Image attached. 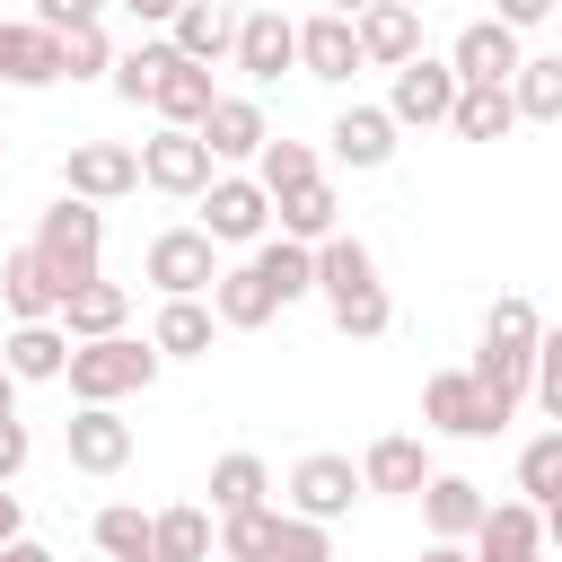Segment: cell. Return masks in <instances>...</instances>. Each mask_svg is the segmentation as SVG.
<instances>
[{"label": "cell", "instance_id": "obj_1", "mask_svg": "<svg viewBox=\"0 0 562 562\" xmlns=\"http://www.w3.org/2000/svg\"><path fill=\"white\" fill-rule=\"evenodd\" d=\"M307 290L325 299V316L351 334V342H378L386 325H395V299H386V281H378V255L360 246V237H316L307 246Z\"/></svg>", "mask_w": 562, "mask_h": 562}, {"label": "cell", "instance_id": "obj_2", "mask_svg": "<svg viewBox=\"0 0 562 562\" xmlns=\"http://www.w3.org/2000/svg\"><path fill=\"white\" fill-rule=\"evenodd\" d=\"M61 378H70L79 404H123V395H140V386L158 378V351L132 342V334H97V342H70Z\"/></svg>", "mask_w": 562, "mask_h": 562}, {"label": "cell", "instance_id": "obj_3", "mask_svg": "<svg viewBox=\"0 0 562 562\" xmlns=\"http://www.w3.org/2000/svg\"><path fill=\"white\" fill-rule=\"evenodd\" d=\"M509 413H518V395L483 386L474 369H439V378L422 386V422H430V430H448V439H501V430H509Z\"/></svg>", "mask_w": 562, "mask_h": 562}, {"label": "cell", "instance_id": "obj_4", "mask_svg": "<svg viewBox=\"0 0 562 562\" xmlns=\"http://www.w3.org/2000/svg\"><path fill=\"white\" fill-rule=\"evenodd\" d=\"M536 334H544V316L509 290V299H492V316H483V351L465 360L483 386H501V395H518L527 404V360H536Z\"/></svg>", "mask_w": 562, "mask_h": 562}, {"label": "cell", "instance_id": "obj_5", "mask_svg": "<svg viewBox=\"0 0 562 562\" xmlns=\"http://www.w3.org/2000/svg\"><path fill=\"white\" fill-rule=\"evenodd\" d=\"M35 255L53 263V281H61V290L97 281V255H105V211H97V202H79V193H61V202L35 220Z\"/></svg>", "mask_w": 562, "mask_h": 562}, {"label": "cell", "instance_id": "obj_6", "mask_svg": "<svg viewBox=\"0 0 562 562\" xmlns=\"http://www.w3.org/2000/svg\"><path fill=\"white\" fill-rule=\"evenodd\" d=\"M448 105H457V70L439 53L395 61V88H386V123L395 132H430V123H448Z\"/></svg>", "mask_w": 562, "mask_h": 562}, {"label": "cell", "instance_id": "obj_7", "mask_svg": "<svg viewBox=\"0 0 562 562\" xmlns=\"http://www.w3.org/2000/svg\"><path fill=\"white\" fill-rule=\"evenodd\" d=\"M193 202H202V237H211V246H255V237L272 228V193H263L255 176H211Z\"/></svg>", "mask_w": 562, "mask_h": 562}, {"label": "cell", "instance_id": "obj_8", "mask_svg": "<svg viewBox=\"0 0 562 562\" xmlns=\"http://www.w3.org/2000/svg\"><path fill=\"white\" fill-rule=\"evenodd\" d=\"M140 272H149V290H158V299H202V290H211V272H220V246H211L202 228H158V237H149V255H140Z\"/></svg>", "mask_w": 562, "mask_h": 562}, {"label": "cell", "instance_id": "obj_9", "mask_svg": "<svg viewBox=\"0 0 562 562\" xmlns=\"http://www.w3.org/2000/svg\"><path fill=\"white\" fill-rule=\"evenodd\" d=\"M290 518H316V527H334V518H351V501H360V465L351 457H334V448H316V457H299L290 465Z\"/></svg>", "mask_w": 562, "mask_h": 562}, {"label": "cell", "instance_id": "obj_10", "mask_svg": "<svg viewBox=\"0 0 562 562\" xmlns=\"http://www.w3.org/2000/svg\"><path fill=\"white\" fill-rule=\"evenodd\" d=\"M132 158H140V184H149V193H176V202H193V193L211 184V149H202L184 123H158V132H149Z\"/></svg>", "mask_w": 562, "mask_h": 562}, {"label": "cell", "instance_id": "obj_11", "mask_svg": "<svg viewBox=\"0 0 562 562\" xmlns=\"http://www.w3.org/2000/svg\"><path fill=\"white\" fill-rule=\"evenodd\" d=\"M228 61H237L255 88H272V79L299 61V18H281V9H246L237 35H228Z\"/></svg>", "mask_w": 562, "mask_h": 562}, {"label": "cell", "instance_id": "obj_12", "mask_svg": "<svg viewBox=\"0 0 562 562\" xmlns=\"http://www.w3.org/2000/svg\"><path fill=\"white\" fill-rule=\"evenodd\" d=\"M211 97H220V88H211V61H184L176 44H158V70H149V97H140V105H149L158 123H184V132H193Z\"/></svg>", "mask_w": 562, "mask_h": 562}, {"label": "cell", "instance_id": "obj_13", "mask_svg": "<svg viewBox=\"0 0 562 562\" xmlns=\"http://www.w3.org/2000/svg\"><path fill=\"white\" fill-rule=\"evenodd\" d=\"M61 193H79V202H123V193H140V158H132L123 140H79V149L61 158Z\"/></svg>", "mask_w": 562, "mask_h": 562}, {"label": "cell", "instance_id": "obj_14", "mask_svg": "<svg viewBox=\"0 0 562 562\" xmlns=\"http://www.w3.org/2000/svg\"><path fill=\"white\" fill-rule=\"evenodd\" d=\"M61 448H70L79 474H123V465H132V422H123L114 404H79V413L61 422Z\"/></svg>", "mask_w": 562, "mask_h": 562}, {"label": "cell", "instance_id": "obj_15", "mask_svg": "<svg viewBox=\"0 0 562 562\" xmlns=\"http://www.w3.org/2000/svg\"><path fill=\"white\" fill-rule=\"evenodd\" d=\"M465 544H474V562H536L544 553V509L536 501H483Z\"/></svg>", "mask_w": 562, "mask_h": 562}, {"label": "cell", "instance_id": "obj_16", "mask_svg": "<svg viewBox=\"0 0 562 562\" xmlns=\"http://www.w3.org/2000/svg\"><path fill=\"white\" fill-rule=\"evenodd\" d=\"M351 35H360V70H395V61L422 53V9L369 0V9H351Z\"/></svg>", "mask_w": 562, "mask_h": 562}, {"label": "cell", "instance_id": "obj_17", "mask_svg": "<svg viewBox=\"0 0 562 562\" xmlns=\"http://www.w3.org/2000/svg\"><path fill=\"white\" fill-rule=\"evenodd\" d=\"M448 70H457V88H501V79L518 70V35H509L501 18H474V26H457Z\"/></svg>", "mask_w": 562, "mask_h": 562}, {"label": "cell", "instance_id": "obj_18", "mask_svg": "<svg viewBox=\"0 0 562 562\" xmlns=\"http://www.w3.org/2000/svg\"><path fill=\"white\" fill-rule=\"evenodd\" d=\"M193 140L211 149V167L220 158H255L263 140H272V123H263V105L255 97H211L202 105V123H193Z\"/></svg>", "mask_w": 562, "mask_h": 562}, {"label": "cell", "instance_id": "obj_19", "mask_svg": "<svg viewBox=\"0 0 562 562\" xmlns=\"http://www.w3.org/2000/svg\"><path fill=\"white\" fill-rule=\"evenodd\" d=\"M299 70L307 79H351L360 70V35H351V18H334V9H316V18H299Z\"/></svg>", "mask_w": 562, "mask_h": 562}, {"label": "cell", "instance_id": "obj_20", "mask_svg": "<svg viewBox=\"0 0 562 562\" xmlns=\"http://www.w3.org/2000/svg\"><path fill=\"white\" fill-rule=\"evenodd\" d=\"M123 316H132V290L97 272V281H79V290H61V316H53V325H61L70 342H97V334H123Z\"/></svg>", "mask_w": 562, "mask_h": 562}, {"label": "cell", "instance_id": "obj_21", "mask_svg": "<svg viewBox=\"0 0 562 562\" xmlns=\"http://www.w3.org/2000/svg\"><path fill=\"white\" fill-rule=\"evenodd\" d=\"M422 483H430V448H422V439H404V430L369 439V457H360V492H395V501H413Z\"/></svg>", "mask_w": 562, "mask_h": 562}, {"label": "cell", "instance_id": "obj_22", "mask_svg": "<svg viewBox=\"0 0 562 562\" xmlns=\"http://www.w3.org/2000/svg\"><path fill=\"white\" fill-rule=\"evenodd\" d=\"M0 79H9V88H53V79H61V35L35 26V18H26V26L0 18Z\"/></svg>", "mask_w": 562, "mask_h": 562}, {"label": "cell", "instance_id": "obj_23", "mask_svg": "<svg viewBox=\"0 0 562 562\" xmlns=\"http://www.w3.org/2000/svg\"><path fill=\"white\" fill-rule=\"evenodd\" d=\"M0 299H9V316H18V325L61 316V281H53V263H44L35 246H18V255L0 263Z\"/></svg>", "mask_w": 562, "mask_h": 562}, {"label": "cell", "instance_id": "obj_24", "mask_svg": "<svg viewBox=\"0 0 562 562\" xmlns=\"http://www.w3.org/2000/svg\"><path fill=\"white\" fill-rule=\"evenodd\" d=\"M413 501H422L430 536H448V544H465L474 518H483V483H474V474H439V465H430V483H422Z\"/></svg>", "mask_w": 562, "mask_h": 562}, {"label": "cell", "instance_id": "obj_25", "mask_svg": "<svg viewBox=\"0 0 562 562\" xmlns=\"http://www.w3.org/2000/svg\"><path fill=\"white\" fill-rule=\"evenodd\" d=\"M228 35H237V9H228V0H184V9L167 18V44H176L184 61H228Z\"/></svg>", "mask_w": 562, "mask_h": 562}, {"label": "cell", "instance_id": "obj_26", "mask_svg": "<svg viewBox=\"0 0 562 562\" xmlns=\"http://www.w3.org/2000/svg\"><path fill=\"white\" fill-rule=\"evenodd\" d=\"M518 123H562V53H518V70L501 79Z\"/></svg>", "mask_w": 562, "mask_h": 562}, {"label": "cell", "instance_id": "obj_27", "mask_svg": "<svg viewBox=\"0 0 562 562\" xmlns=\"http://www.w3.org/2000/svg\"><path fill=\"white\" fill-rule=\"evenodd\" d=\"M211 316H220L228 334H255V325H272V316H281V299L263 290V272H255V263H237V272H211Z\"/></svg>", "mask_w": 562, "mask_h": 562}, {"label": "cell", "instance_id": "obj_28", "mask_svg": "<svg viewBox=\"0 0 562 562\" xmlns=\"http://www.w3.org/2000/svg\"><path fill=\"white\" fill-rule=\"evenodd\" d=\"M325 140H334L342 167H386V158H395V123H386V105H342Z\"/></svg>", "mask_w": 562, "mask_h": 562}, {"label": "cell", "instance_id": "obj_29", "mask_svg": "<svg viewBox=\"0 0 562 562\" xmlns=\"http://www.w3.org/2000/svg\"><path fill=\"white\" fill-rule=\"evenodd\" d=\"M272 220H281V237L316 246V237H334V228H342V202H334V184H325V176H307V184L272 193Z\"/></svg>", "mask_w": 562, "mask_h": 562}, {"label": "cell", "instance_id": "obj_30", "mask_svg": "<svg viewBox=\"0 0 562 562\" xmlns=\"http://www.w3.org/2000/svg\"><path fill=\"white\" fill-rule=\"evenodd\" d=\"M61 360H70V334L44 316V325H18L9 342H0V369L18 378V386H44V378H61Z\"/></svg>", "mask_w": 562, "mask_h": 562}, {"label": "cell", "instance_id": "obj_31", "mask_svg": "<svg viewBox=\"0 0 562 562\" xmlns=\"http://www.w3.org/2000/svg\"><path fill=\"white\" fill-rule=\"evenodd\" d=\"M263 501H272V465L255 448H228L211 465V518H237V509H263Z\"/></svg>", "mask_w": 562, "mask_h": 562}, {"label": "cell", "instance_id": "obj_32", "mask_svg": "<svg viewBox=\"0 0 562 562\" xmlns=\"http://www.w3.org/2000/svg\"><path fill=\"white\" fill-rule=\"evenodd\" d=\"M211 334H220V316H211L202 299H167L158 325H149V351H158V360H202Z\"/></svg>", "mask_w": 562, "mask_h": 562}, {"label": "cell", "instance_id": "obj_33", "mask_svg": "<svg viewBox=\"0 0 562 562\" xmlns=\"http://www.w3.org/2000/svg\"><path fill=\"white\" fill-rule=\"evenodd\" d=\"M237 562H334V544H325V527H316V518L272 509V518H263V536H255Z\"/></svg>", "mask_w": 562, "mask_h": 562}, {"label": "cell", "instance_id": "obj_34", "mask_svg": "<svg viewBox=\"0 0 562 562\" xmlns=\"http://www.w3.org/2000/svg\"><path fill=\"white\" fill-rule=\"evenodd\" d=\"M149 553L158 562H211V509H193V501L158 509L149 518Z\"/></svg>", "mask_w": 562, "mask_h": 562}, {"label": "cell", "instance_id": "obj_35", "mask_svg": "<svg viewBox=\"0 0 562 562\" xmlns=\"http://www.w3.org/2000/svg\"><path fill=\"white\" fill-rule=\"evenodd\" d=\"M518 114H509V88H457V105H448V132L457 140H501Z\"/></svg>", "mask_w": 562, "mask_h": 562}, {"label": "cell", "instance_id": "obj_36", "mask_svg": "<svg viewBox=\"0 0 562 562\" xmlns=\"http://www.w3.org/2000/svg\"><path fill=\"white\" fill-rule=\"evenodd\" d=\"M255 272H263V290L290 307V299H307V246L299 237H255Z\"/></svg>", "mask_w": 562, "mask_h": 562}, {"label": "cell", "instance_id": "obj_37", "mask_svg": "<svg viewBox=\"0 0 562 562\" xmlns=\"http://www.w3.org/2000/svg\"><path fill=\"white\" fill-rule=\"evenodd\" d=\"M518 492H527L536 509L562 501V430H536V439L518 448Z\"/></svg>", "mask_w": 562, "mask_h": 562}, {"label": "cell", "instance_id": "obj_38", "mask_svg": "<svg viewBox=\"0 0 562 562\" xmlns=\"http://www.w3.org/2000/svg\"><path fill=\"white\" fill-rule=\"evenodd\" d=\"M307 176H325L307 140H281V132H272V140L255 149V184H263V193H290V184H307Z\"/></svg>", "mask_w": 562, "mask_h": 562}, {"label": "cell", "instance_id": "obj_39", "mask_svg": "<svg viewBox=\"0 0 562 562\" xmlns=\"http://www.w3.org/2000/svg\"><path fill=\"white\" fill-rule=\"evenodd\" d=\"M97 553H105V562H158V553H149V518H140L132 501L97 509Z\"/></svg>", "mask_w": 562, "mask_h": 562}, {"label": "cell", "instance_id": "obj_40", "mask_svg": "<svg viewBox=\"0 0 562 562\" xmlns=\"http://www.w3.org/2000/svg\"><path fill=\"white\" fill-rule=\"evenodd\" d=\"M105 61H114L105 26H70V35H61V79H97Z\"/></svg>", "mask_w": 562, "mask_h": 562}, {"label": "cell", "instance_id": "obj_41", "mask_svg": "<svg viewBox=\"0 0 562 562\" xmlns=\"http://www.w3.org/2000/svg\"><path fill=\"white\" fill-rule=\"evenodd\" d=\"M105 70H114V97H123V105H140V97H149V70H158V44H132V53H123V61H105Z\"/></svg>", "mask_w": 562, "mask_h": 562}, {"label": "cell", "instance_id": "obj_42", "mask_svg": "<svg viewBox=\"0 0 562 562\" xmlns=\"http://www.w3.org/2000/svg\"><path fill=\"white\" fill-rule=\"evenodd\" d=\"M97 18H105V0H35V26H53V35L97 26Z\"/></svg>", "mask_w": 562, "mask_h": 562}, {"label": "cell", "instance_id": "obj_43", "mask_svg": "<svg viewBox=\"0 0 562 562\" xmlns=\"http://www.w3.org/2000/svg\"><path fill=\"white\" fill-rule=\"evenodd\" d=\"M26 448H35V439H26V422L9 413V422H0V483H18V474H26Z\"/></svg>", "mask_w": 562, "mask_h": 562}, {"label": "cell", "instance_id": "obj_44", "mask_svg": "<svg viewBox=\"0 0 562 562\" xmlns=\"http://www.w3.org/2000/svg\"><path fill=\"white\" fill-rule=\"evenodd\" d=\"M492 18H501L509 35H527V26H544V18H553V0H492Z\"/></svg>", "mask_w": 562, "mask_h": 562}, {"label": "cell", "instance_id": "obj_45", "mask_svg": "<svg viewBox=\"0 0 562 562\" xmlns=\"http://www.w3.org/2000/svg\"><path fill=\"white\" fill-rule=\"evenodd\" d=\"M114 9H132V18H140V26H167V18H176V9H184V0H114Z\"/></svg>", "mask_w": 562, "mask_h": 562}, {"label": "cell", "instance_id": "obj_46", "mask_svg": "<svg viewBox=\"0 0 562 562\" xmlns=\"http://www.w3.org/2000/svg\"><path fill=\"white\" fill-rule=\"evenodd\" d=\"M0 562H53V553H44L35 536H9V544H0Z\"/></svg>", "mask_w": 562, "mask_h": 562}, {"label": "cell", "instance_id": "obj_47", "mask_svg": "<svg viewBox=\"0 0 562 562\" xmlns=\"http://www.w3.org/2000/svg\"><path fill=\"white\" fill-rule=\"evenodd\" d=\"M422 562H474V553H465V544H448V536H430V553H422Z\"/></svg>", "mask_w": 562, "mask_h": 562}, {"label": "cell", "instance_id": "obj_48", "mask_svg": "<svg viewBox=\"0 0 562 562\" xmlns=\"http://www.w3.org/2000/svg\"><path fill=\"white\" fill-rule=\"evenodd\" d=\"M9 536H18V492L0 483V544H9Z\"/></svg>", "mask_w": 562, "mask_h": 562}, {"label": "cell", "instance_id": "obj_49", "mask_svg": "<svg viewBox=\"0 0 562 562\" xmlns=\"http://www.w3.org/2000/svg\"><path fill=\"white\" fill-rule=\"evenodd\" d=\"M9 413H18V378L0 369V422H9Z\"/></svg>", "mask_w": 562, "mask_h": 562}, {"label": "cell", "instance_id": "obj_50", "mask_svg": "<svg viewBox=\"0 0 562 562\" xmlns=\"http://www.w3.org/2000/svg\"><path fill=\"white\" fill-rule=\"evenodd\" d=\"M325 9H334V18H351V9H369V0H325Z\"/></svg>", "mask_w": 562, "mask_h": 562}, {"label": "cell", "instance_id": "obj_51", "mask_svg": "<svg viewBox=\"0 0 562 562\" xmlns=\"http://www.w3.org/2000/svg\"><path fill=\"white\" fill-rule=\"evenodd\" d=\"M404 9H430V0H404Z\"/></svg>", "mask_w": 562, "mask_h": 562}, {"label": "cell", "instance_id": "obj_52", "mask_svg": "<svg viewBox=\"0 0 562 562\" xmlns=\"http://www.w3.org/2000/svg\"><path fill=\"white\" fill-rule=\"evenodd\" d=\"M536 562H544V553H536Z\"/></svg>", "mask_w": 562, "mask_h": 562}]
</instances>
